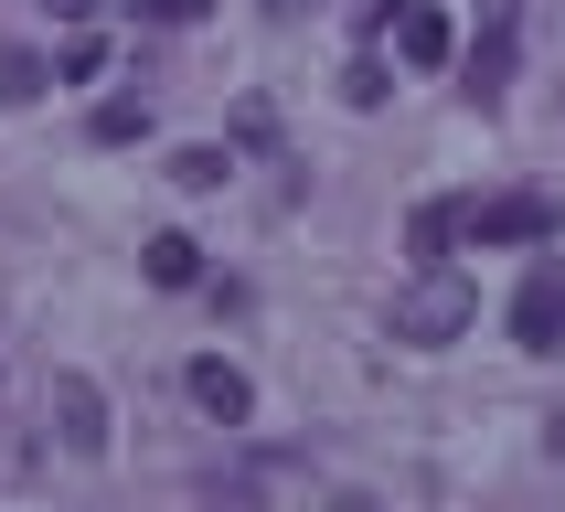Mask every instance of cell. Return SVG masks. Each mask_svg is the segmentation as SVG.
Returning a JSON list of instances; mask_svg holds the SVG:
<instances>
[{"instance_id":"obj_12","label":"cell","mask_w":565,"mask_h":512,"mask_svg":"<svg viewBox=\"0 0 565 512\" xmlns=\"http://www.w3.org/2000/svg\"><path fill=\"white\" fill-rule=\"evenodd\" d=\"M43 86H54V75H43V54H0V96H11V107H32Z\"/></svg>"},{"instance_id":"obj_5","label":"cell","mask_w":565,"mask_h":512,"mask_svg":"<svg viewBox=\"0 0 565 512\" xmlns=\"http://www.w3.org/2000/svg\"><path fill=\"white\" fill-rule=\"evenodd\" d=\"M182 384H192V406L214 416V427H246V416H256V384L235 374V363H224V352H203V363H192Z\"/></svg>"},{"instance_id":"obj_15","label":"cell","mask_w":565,"mask_h":512,"mask_svg":"<svg viewBox=\"0 0 565 512\" xmlns=\"http://www.w3.org/2000/svg\"><path fill=\"white\" fill-rule=\"evenodd\" d=\"M43 11H54V22H86V11H96V0H43Z\"/></svg>"},{"instance_id":"obj_3","label":"cell","mask_w":565,"mask_h":512,"mask_svg":"<svg viewBox=\"0 0 565 512\" xmlns=\"http://www.w3.org/2000/svg\"><path fill=\"white\" fill-rule=\"evenodd\" d=\"M54 438L64 459H107V395L86 374H54Z\"/></svg>"},{"instance_id":"obj_2","label":"cell","mask_w":565,"mask_h":512,"mask_svg":"<svg viewBox=\"0 0 565 512\" xmlns=\"http://www.w3.org/2000/svg\"><path fill=\"white\" fill-rule=\"evenodd\" d=\"M459 235H470V246H544V235H555V203H544V192H502V203H459Z\"/></svg>"},{"instance_id":"obj_14","label":"cell","mask_w":565,"mask_h":512,"mask_svg":"<svg viewBox=\"0 0 565 512\" xmlns=\"http://www.w3.org/2000/svg\"><path fill=\"white\" fill-rule=\"evenodd\" d=\"M150 11H160V22H192V11H203V0H150Z\"/></svg>"},{"instance_id":"obj_7","label":"cell","mask_w":565,"mask_h":512,"mask_svg":"<svg viewBox=\"0 0 565 512\" xmlns=\"http://www.w3.org/2000/svg\"><path fill=\"white\" fill-rule=\"evenodd\" d=\"M502 86H512V22H480V43H470V96H480V107H502Z\"/></svg>"},{"instance_id":"obj_8","label":"cell","mask_w":565,"mask_h":512,"mask_svg":"<svg viewBox=\"0 0 565 512\" xmlns=\"http://www.w3.org/2000/svg\"><path fill=\"white\" fill-rule=\"evenodd\" d=\"M139 267H150V288H192V278H203V246H192V235H150Z\"/></svg>"},{"instance_id":"obj_16","label":"cell","mask_w":565,"mask_h":512,"mask_svg":"<svg viewBox=\"0 0 565 512\" xmlns=\"http://www.w3.org/2000/svg\"><path fill=\"white\" fill-rule=\"evenodd\" d=\"M267 11H278V22H299V11H310V0H267Z\"/></svg>"},{"instance_id":"obj_11","label":"cell","mask_w":565,"mask_h":512,"mask_svg":"<svg viewBox=\"0 0 565 512\" xmlns=\"http://www.w3.org/2000/svg\"><path fill=\"white\" fill-rule=\"evenodd\" d=\"M224 171H235V150H182V160H171L182 192H224Z\"/></svg>"},{"instance_id":"obj_13","label":"cell","mask_w":565,"mask_h":512,"mask_svg":"<svg viewBox=\"0 0 565 512\" xmlns=\"http://www.w3.org/2000/svg\"><path fill=\"white\" fill-rule=\"evenodd\" d=\"M96 64H107V43H96V32H75V43H64V64H54V75H64V86H86Z\"/></svg>"},{"instance_id":"obj_9","label":"cell","mask_w":565,"mask_h":512,"mask_svg":"<svg viewBox=\"0 0 565 512\" xmlns=\"http://www.w3.org/2000/svg\"><path fill=\"white\" fill-rule=\"evenodd\" d=\"M406 246H416V267H438V256L459 246V203H416V224H406Z\"/></svg>"},{"instance_id":"obj_10","label":"cell","mask_w":565,"mask_h":512,"mask_svg":"<svg viewBox=\"0 0 565 512\" xmlns=\"http://www.w3.org/2000/svg\"><path fill=\"white\" fill-rule=\"evenodd\" d=\"M96 139H107V150H128V139H150V96H107V107H96Z\"/></svg>"},{"instance_id":"obj_4","label":"cell","mask_w":565,"mask_h":512,"mask_svg":"<svg viewBox=\"0 0 565 512\" xmlns=\"http://www.w3.org/2000/svg\"><path fill=\"white\" fill-rule=\"evenodd\" d=\"M512 342L523 352H565V267H534L512 299Z\"/></svg>"},{"instance_id":"obj_1","label":"cell","mask_w":565,"mask_h":512,"mask_svg":"<svg viewBox=\"0 0 565 512\" xmlns=\"http://www.w3.org/2000/svg\"><path fill=\"white\" fill-rule=\"evenodd\" d=\"M480 320V288L459 278V267H416L406 288H395V310H384V331H395V342H416V352H438V342H459V331H470Z\"/></svg>"},{"instance_id":"obj_6","label":"cell","mask_w":565,"mask_h":512,"mask_svg":"<svg viewBox=\"0 0 565 512\" xmlns=\"http://www.w3.org/2000/svg\"><path fill=\"white\" fill-rule=\"evenodd\" d=\"M395 54H406V64H448V54H459V32H448V11L406 0V11H395Z\"/></svg>"}]
</instances>
